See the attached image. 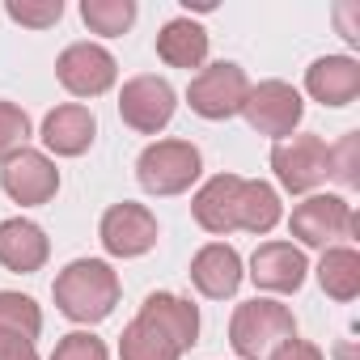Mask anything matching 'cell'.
Wrapping results in <instances>:
<instances>
[{
  "instance_id": "6da1fadb",
  "label": "cell",
  "mask_w": 360,
  "mask_h": 360,
  "mask_svg": "<svg viewBox=\"0 0 360 360\" xmlns=\"http://www.w3.org/2000/svg\"><path fill=\"white\" fill-rule=\"evenodd\" d=\"M119 271L106 263V259H72L56 284H51V297H56V309L77 322V326H98L115 314L119 305Z\"/></svg>"
},
{
  "instance_id": "7a4b0ae2",
  "label": "cell",
  "mask_w": 360,
  "mask_h": 360,
  "mask_svg": "<svg viewBox=\"0 0 360 360\" xmlns=\"http://www.w3.org/2000/svg\"><path fill=\"white\" fill-rule=\"evenodd\" d=\"M288 339H297V318L276 297L242 301L229 318V347L238 352V360H267Z\"/></svg>"
},
{
  "instance_id": "3957f363",
  "label": "cell",
  "mask_w": 360,
  "mask_h": 360,
  "mask_svg": "<svg viewBox=\"0 0 360 360\" xmlns=\"http://www.w3.org/2000/svg\"><path fill=\"white\" fill-rule=\"evenodd\" d=\"M204 174V153L191 144V140H153L144 144V153L136 157V183L157 195V200H169V195H187Z\"/></svg>"
},
{
  "instance_id": "277c9868",
  "label": "cell",
  "mask_w": 360,
  "mask_h": 360,
  "mask_svg": "<svg viewBox=\"0 0 360 360\" xmlns=\"http://www.w3.org/2000/svg\"><path fill=\"white\" fill-rule=\"evenodd\" d=\"M271 169L288 195H314L330 178V144L314 131H297L271 144Z\"/></svg>"
},
{
  "instance_id": "5b68a950",
  "label": "cell",
  "mask_w": 360,
  "mask_h": 360,
  "mask_svg": "<svg viewBox=\"0 0 360 360\" xmlns=\"http://www.w3.org/2000/svg\"><path fill=\"white\" fill-rule=\"evenodd\" d=\"M246 94H250V77L242 64L233 60H217V64H204L191 85H187V106L208 119V123H225L233 115H242L246 106Z\"/></svg>"
},
{
  "instance_id": "8992f818",
  "label": "cell",
  "mask_w": 360,
  "mask_h": 360,
  "mask_svg": "<svg viewBox=\"0 0 360 360\" xmlns=\"http://www.w3.org/2000/svg\"><path fill=\"white\" fill-rule=\"evenodd\" d=\"M288 233L297 238L292 246L326 250V246H339V238H356V212L343 195L314 191L288 212Z\"/></svg>"
},
{
  "instance_id": "52a82bcc",
  "label": "cell",
  "mask_w": 360,
  "mask_h": 360,
  "mask_svg": "<svg viewBox=\"0 0 360 360\" xmlns=\"http://www.w3.org/2000/svg\"><path fill=\"white\" fill-rule=\"evenodd\" d=\"M242 119L250 123V131H259V136H267V140L280 144V140L297 136V127L305 119V98L288 81H259L246 94Z\"/></svg>"
},
{
  "instance_id": "ba28073f",
  "label": "cell",
  "mask_w": 360,
  "mask_h": 360,
  "mask_svg": "<svg viewBox=\"0 0 360 360\" xmlns=\"http://www.w3.org/2000/svg\"><path fill=\"white\" fill-rule=\"evenodd\" d=\"M174 110H178V94L157 72H140V77L123 81V89H119V119L140 136H161L169 127Z\"/></svg>"
},
{
  "instance_id": "9c48e42d",
  "label": "cell",
  "mask_w": 360,
  "mask_h": 360,
  "mask_svg": "<svg viewBox=\"0 0 360 360\" xmlns=\"http://www.w3.org/2000/svg\"><path fill=\"white\" fill-rule=\"evenodd\" d=\"M157 238H161V225H157L153 208H144L136 200L110 204L98 221V242L110 259H140L157 246Z\"/></svg>"
},
{
  "instance_id": "30bf717a",
  "label": "cell",
  "mask_w": 360,
  "mask_h": 360,
  "mask_svg": "<svg viewBox=\"0 0 360 360\" xmlns=\"http://www.w3.org/2000/svg\"><path fill=\"white\" fill-rule=\"evenodd\" d=\"M56 77H60V85H64L72 98H102V94H110L115 81H119V60H115L102 43L81 39V43H68V47L60 51Z\"/></svg>"
},
{
  "instance_id": "8fae6325",
  "label": "cell",
  "mask_w": 360,
  "mask_h": 360,
  "mask_svg": "<svg viewBox=\"0 0 360 360\" xmlns=\"http://www.w3.org/2000/svg\"><path fill=\"white\" fill-rule=\"evenodd\" d=\"M0 187L22 208H43L60 195V165L43 148H22L0 161Z\"/></svg>"
},
{
  "instance_id": "7c38bea8",
  "label": "cell",
  "mask_w": 360,
  "mask_h": 360,
  "mask_svg": "<svg viewBox=\"0 0 360 360\" xmlns=\"http://www.w3.org/2000/svg\"><path fill=\"white\" fill-rule=\"evenodd\" d=\"M136 322H144L148 330H157L165 343H174L178 352H191L200 343V305L191 297L178 292H148L140 301Z\"/></svg>"
},
{
  "instance_id": "4fadbf2b",
  "label": "cell",
  "mask_w": 360,
  "mask_h": 360,
  "mask_svg": "<svg viewBox=\"0 0 360 360\" xmlns=\"http://www.w3.org/2000/svg\"><path fill=\"white\" fill-rule=\"evenodd\" d=\"M259 292H271V297H292L301 292L305 276H309V259L301 246L292 242H259V250L250 255V271Z\"/></svg>"
},
{
  "instance_id": "5bb4252c",
  "label": "cell",
  "mask_w": 360,
  "mask_h": 360,
  "mask_svg": "<svg viewBox=\"0 0 360 360\" xmlns=\"http://www.w3.org/2000/svg\"><path fill=\"white\" fill-rule=\"evenodd\" d=\"M39 140H43L47 157H81L98 140V115L85 102H64V106L43 115Z\"/></svg>"
},
{
  "instance_id": "9a60e30c",
  "label": "cell",
  "mask_w": 360,
  "mask_h": 360,
  "mask_svg": "<svg viewBox=\"0 0 360 360\" xmlns=\"http://www.w3.org/2000/svg\"><path fill=\"white\" fill-rule=\"evenodd\" d=\"M242 280H246V263H242V255L229 242H208V246L195 250V259H191V284L200 288V297L225 301V297H233L242 288Z\"/></svg>"
},
{
  "instance_id": "2e32d148",
  "label": "cell",
  "mask_w": 360,
  "mask_h": 360,
  "mask_svg": "<svg viewBox=\"0 0 360 360\" xmlns=\"http://www.w3.org/2000/svg\"><path fill=\"white\" fill-rule=\"evenodd\" d=\"M51 259V242L47 229L34 225L30 217H9L0 221V267L18 271V276H34L43 271Z\"/></svg>"
},
{
  "instance_id": "e0dca14e",
  "label": "cell",
  "mask_w": 360,
  "mask_h": 360,
  "mask_svg": "<svg viewBox=\"0 0 360 360\" xmlns=\"http://www.w3.org/2000/svg\"><path fill=\"white\" fill-rule=\"evenodd\" d=\"M238 187H242V174H212L191 195V217L204 233L212 238L238 233Z\"/></svg>"
},
{
  "instance_id": "ac0fdd59",
  "label": "cell",
  "mask_w": 360,
  "mask_h": 360,
  "mask_svg": "<svg viewBox=\"0 0 360 360\" xmlns=\"http://www.w3.org/2000/svg\"><path fill=\"white\" fill-rule=\"evenodd\" d=\"M305 94L322 106H352L360 98V60L352 56H318L305 68Z\"/></svg>"
},
{
  "instance_id": "d6986e66",
  "label": "cell",
  "mask_w": 360,
  "mask_h": 360,
  "mask_svg": "<svg viewBox=\"0 0 360 360\" xmlns=\"http://www.w3.org/2000/svg\"><path fill=\"white\" fill-rule=\"evenodd\" d=\"M208 47H212L208 30L191 18H169L157 34V60L165 68H187V72L195 68L200 72L208 64Z\"/></svg>"
},
{
  "instance_id": "ffe728a7",
  "label": "cell",
  "mask_w": 360,
  "mask_h": 360,
  "mask_svg": "<svg viewBox=\"0 0 360 360\" xmlns=\"http://www.w3.org/2000/svg\"><path fill=\"white\" fill-rule=\"evenodd\" d=\"M280 221H284L280 191L271 183H263V178H242V187H238V229L255 233V238H267Z\"/></svg>"
},
{
  "instance_id": "44dd1931",
  "label": "cell",
  "mask_w": 360,
  "mask_h": 360,
  "mask_svg": "<svg viewBox=\"0 0 360 360\" xmlns=\"http://www.w3.org/2000/svg\"><path fill=\"white\" fill-rule=\"evenodd\" d=\"M314 276H318V284H322V292L330 301H343V305L356 301L360 297V250L347 246V242L326 246L318 267H314Z\"/></svg>"
},
{
  "instance_id": "7402d4cb",
  "label": "cell",
  "mask_w": 360,
  "mask_h": 360,
  "mask_svg": "<svg viewBox=\"0 0 360 360\" xmlns=\"http://www.w3.org/2000/svg\"><path fill=\"white\" fill-rule=\"evenodd\" d=\"M136 13H140L136 0H81V22L89 26V34H102V39L127 34Z\"/></svg>"
},
{
  "instance_id": "603a6c76",
  "label": "cell",
  "mask_w": 360,
  "mask_h": 360,
  "mask_svg": "<svg viewBox=\"0 0 360 360\" xmlns=\"http://www.w3.org/2000/svg\"><path fill=\"white\" fill-rule=\"evenodd\" d=\"M0 335H26L39 339L43 335V305L26 292H0Z\"/></svg>"
},
{
  "instance_id": "cb8c5ba5",
  "label": "cell",
  "mask_w": 360,
  "mask_h": 360,
  "mask_svg": "<svg viewBox=\"0 0 360 360\" xmlns=\"http://www.w3.org/2000/svg\"><path fill=\"white\" fill-rule=\"evenodd\" d=\"M119 360H183L174 343H165L157 330H148L144 322H127L123 335H119Z\"/></svg>"
},
{
  "instance_id": "d4e9b609",
  "label": "cell",
  "mask_w": 360,
  "mask_h": 360,
  "mask_svg": "<svg viewBox=\"0 0 360 360\" xmlns=\"http://www.w3.org/2000/svg\"><path fill=\"white\" fill-rule=\"evenodd\" d=\"M30 136H34L30 115H26L18 102H5V98H0V161H9L13 153L30 148Z\"/></svg>"
},
{
  "instance_id": "484cf974",
  "label": "cell",
  "mask_w": 360,
  "mask_h": 360,
  "mask_svg": "<svg viewBox=\"0 0 360 360\" xmlns=\"http://www.w3.org/2000/svg\"><path fill=\"white\" fill-rule=\"evenodd\" d=\"M5 13L26 30H51L64 18V0H9Z\"/></svg>"
},
{
  "instance_id": "4316f807",
  "label": "cell",
  "mask_w": 360,
  "mask_h": 360,
  "mask_svg": "<svg viewBox=\"0 0 360 360\" xmlns=\"http://www.w3.org/2000/svg\"><path fill=\"white\" fill-rule=\"evenodd\" d=\"M330 178L339 187H360V131H347L339 144H330Z\"/></svg>"
},
{
  "instance_id": "83f0119b",
  "label": "cell",
  "mask_w": 360,
  "mask_h": 360,
  "mask_svg": "<svg viewBox=\"0 0 360 360\" xmlns=\"http://www.w3.org/2000/svg\"><path fill=\"white\" fill-rule=\"evenodd\" d=\"M51 360H110V352H106V343H102L94 330H68V335L56 343Z\"/></svg>"
},
{
  "instance_id": "f1b7e54d",
  "label": "cell",
  "mask_w": 360,
  "mask_h": 360,
  "mask_svg": "<svg viewBox=\"0 0 360 360\" xmlns=\"http://www.w3.org/2000/svg\"><path fill=\"white\" fill-rule=\"evenodd\" d=\"M0 360H39V339L0 335Z\"/></svg>"
},
{
  "instance_id": "f546056e",
  "label": "cell",
  "mask_w": 360,
  "mask_h": 360,
  "mask_svg": "<svg viewBox=\"0 0 360 360\" xmlns=\"http://www.w3.org/2000/svg\"><path fill=\"white\" fill-rule=\"evenodd\" d=\"M267 360H326V356H322V347H318V343H309V339H301V335H297V339L280 343Z\"/></svg>"
},
{
  "instance_id": "4dcf8cb0",
  "label": "cell",
  "mask_w": 360,
  "mask_h": 360,
  "mask_svg": "<svg viewBox=\"0 0 360 360\" xmlns=\"http://www.w3.org/2000/svg\"><path fill=\"white\" fill-rule=\"evenodd\" d=\"M356 13H360V5H339V9H335V22H339V26H343V39H347V43H352V47H356V43H360V26H356V22H352V18H356Z\"/></svg>"
},
{
  "instance_id": "1f68e13d",
  "label": "cell",
  "mask_w": 360,
  "mask_h": 360,
  "mask_svg": "<svg viewBox=\"0 0 360 360\" xmlns=\"http://www.w3.org/2000/svg\"><path fill=\"white\" fill-rule=\"evenodd\" d=\"M339 360H352V343H343V347H339Z\"/></svg>"
}]
</instances>
